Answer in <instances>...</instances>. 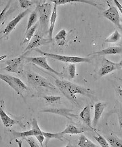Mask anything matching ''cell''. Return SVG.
<instances>
[{
	"label": "cell",
	"mask_w": 122,
	"mask_h": 147,
	"mask_svg": "<svg viewBox=\"0 0 122 147\" xmlns=\"http://www.w3.org/2000/svg\"><path fill=\"white\" fill-rule=\"evenodd\" d=\"M51 1H35L37 4L36 10L37 11L39 18L40 31L43 36L48 35L50 18L52 13V4Z\"/></svg>",
	"instance_id": "obj_2"
},
{
	"label": "cell",
	"mask_w": 122,
	"mask_h": 147,
	"mask_svg": "<svg viewBox=\"0 0 122 147\" xmlns=\"http://www.w3.org/2000/svg\"><path fill=\"white\" fill-rule=\"evenodd\" d=\"M0 117H1V121H2L3 125L5 127H11L16 123V121L13 119L10 118L9 116L7 115L6 113L3 109V100H1V108H0Z\"/></svg>",
	"instance_id": "obj_16"
},
{
	"label": "cell",
	"mask_w": 122,
	"mask_h": 147,
	"mask_svg": "<svg viewBox=\"0 0 122 147\" xmlns=\"http://www.w3.org/2000/svg\"><path fill=\"white\" fill-rule=\"evenodd\" d=\"M67 36V32L65 29H62V30L60 31V32L58 33V34L56 35L54 38V39L57 43L59 44V45H63L65 44V38H66Z\"/></svg>",
	"instance_id": "obj_26"
},
{
	"label": "cell",
	"mask_w": 122,
	"mask_h": 147,
	"mask_svg": "<svg viewBox=\"0 0 122 147\" xmlns=\"http://www.w3.org/2000/svg\"><path fill=\"white\" fill-rule=\"evenodd\" d=\"M117 115H118V119H119V124L120 127L122 129V109L121 108H120V109H119V111L117 113Z\"/></svg>",
	"instance_id": "obj_33"
},
{
	"label": "cell",
	"mask_w": 122,
	"mask_h": 147,
	"mask_svg": "<svg viewBox=\"0 0 122 147\" xmlns=\"http://www.w3.org/2000/svg\"><path fill=\"white\" fill-rule=\"evenodd\" d=\"M35 137L38 140V142H39V144H41V147H43V141H44V139H45V137L43 136V135H38V136H36Z\"/></svg>",
	"instance_id": "obj_34"
},
{
	"label": "cell",
	"mask_w": 122,
	"mask_h": 147,
	"mask_svg": "<svg viewBox=\"0 0 122 147\" xmlns=\"http://www.w3.org/2000/svg\"><path fill=\"white\" fill-rule=\"evenodd\" d=\"M107 107V104L103 103L102 102H98L96 103L94 106V119H93V127H95L97 125L98 121L101 119L102 115H103L104 110Z\"/></svg>",
	"instance_id": "obj_14"
},
{
	"label": "cell",
	"mask_w": 122,
	"mask_h": 147,
	"mask_svg": "<svg viewBox=\"0 0 122 147\" xmlns=\"http://www.w3.org/2000/svg\"><path fill=\"white\" fill-rule=\"evenodd\" d=\"M52 42V40L49 39V38H43L39 34H35L33 37L31 42L28 44V46L25 49V51L32 50V49H36V48L41 47V46L48 45Z\"/></svg>",
	"instance_id": "obj_13"
},
{
	"label": "cell",
	"mask_w": 122,
	"mask_h": 147,
	"mask_svg": "<svg viewBox=\"0 0 122 147\" xmlns=\"http://www.w3.org/2000/svg\"><path fill=\"white\" fill-rule=\"evenodd\" d=\"M35 51L39 53L41 55H43L45 57L52 58L53 59L60 61L65 62V63H90V59L87 57H69V56H63L61 55L53 54V53H49L43 52L40 49H35Z\"/></svg>",
	"instance_id": "obj_5"
},
{
	"label": "cell",
	"mask_w": 122,
	"mask_h": 147,
	"mask_svg": "<svg viewBox=\"0 0 122 147\" xmlns=\"http://www.w3.org/2000/svg\"><path fill=\"white\" fill-rule=\"evenodd\" d=\"M57 4L54 3L53 6V10H52V16L50 18V26H49V30H48V38L50 40H52V34H53L54 25H55L56 18H57Z\"/></svg>",
	"instance_id": "obj_18"
},
{
	"label": "cell",
	"mask_w": 122,
	"mask_h": 147,
	"mask_svg": "<svg viewBox=\"0 0 122 147\" xmlns=\"http://www.w3.org/2000/svg\"><path fill=\"white\" fill-rule=\"evenodd\" d=\"M0 78L6 82L7 84H8L9 86L18 93V95H19L23 98H25V94L27 93L29 89L21 79L17 77L7 74H0Z\"/></svg>",
	"instance_id": "obj_4"
},
{
	"label": "cell",
	"mask_w": 122,
	"mask_h": 147,
	"mask_svg": "<svg viewBox=\"0 0 122 147\" xmlns=\"http://www.w3.org/2000/svg\"><path fill=\"white\" fill-rule=\"evenodd\" d=\"M23 139H21V140L16 139V142L18 144V146L22 147V145H23Z\"/></svg>",
	"instance_id": "obj_36"
},
{
	"label": "cell",
	"mask_w": 122,
	"mask_h": 147,
	"mask_svg": "<svg viewBox=\"0 0 122 147\" xmlns=\"http://www.w3.org/2000/svg\"><path fill=\"white\" fill-rule=\"evenodd\" d=\"M20 5L22 8H27L30 5L35 3V1H29V0H19Z\"/></svg>",
	"instance_id": "obj_31"
},
{
	"label": "cell",
	"mask_w": 122,
	"mask_h": 147,
	"mask_svg": "<svg viewBox=\"0 0 122 147\" xmlns=\"http://www.w3.org/2000/svg\"><path fill=\"white\" fill-rule=\"evenodd\" d=\"M56 87L67 97L68 100L71 102L77 104L76 94H80L84 96L92 97L93 93L90 89L85 88L78 84L72 83V82L64 80L56 79L55 81Z\"/></svg>",
	"instance_id": "obj_1"
},
{
	"label": "cell",
	"mask_w": 122,
	"mask_h": 147,
	"mask_svg": "<svg viewBox=\"0 0 122 147\" xmlns=\"http://www.w3.org/2000/svg\"><path fill=\"white\" fill-rule=\"evenodd\" d=\"M78 145L79 147H98L84 135H81L79 136Z\"/></svg>",
	"instance_id": "obj_20"
},
{
	"label": "cell",
	"mask_w": 122,
	"mask_h": 147,
	"mask_svg": "<svg viewBox=\"0 0 122 147\" xmlns=\"http://www.w3.org/2000/svg\"><path fill=\"white\" fill-rule=\"evenodd\" d=\"M65 147H73V145H71V144H70V143H69V144H67L66 146H65Z\"/></svg>",
	"instance_id": "obj_38"
},
{
	"label": "cell",
	"mask_w": 122,
	"mask_h": 147,
	"mask_svg": "<svg viewBox=\"0 0 122 147\" xmlns=\"http://www.w3.org/2000/svg\"><path fill=\"white\" fill-rule=\"evenodd\" d=\"M27 78L30 85L38 92H50L54 93H58L59 92L58 88L51 83L48 79L37 73L28 71L27 72Z\"/></svg>",
	"instance_id": "obj_3"
},
{
	"label": "cell",
	"mask_w": 122,
	"mask_h": 147,
	"mask_svg": "<svg viewBox=\"0 0 122 147\" xmlns=\"http://www.w3.org/2000/svg\"><path fill=\"white\" fill-rule=\"evenodd\" d=\"M94 138L101 147H110L109 142H107V140L103 136H102L101 135H100L99 134L97 133V136H94Z\"/></svg>",
	"instance_id": "obj_29"
},
{
	"label": "cell",
	"mask_w": 122,
	"mask_h": 147,
	"mask_svg": "<svg viewBox=\"0 0 122 147\" xmlns=\"http://www.w3.org/2000/svg\"><path fill=\"white\" fill-rule=\"evenodd\" d=\"M117 93L119 96L120 97V98H121V100H122V89H120L119 87L117 89Z\"/></svg>",
	"instance_id": "obj_37"
},
{
	"label": "cell",
	"mask_w": 122,
	"mask_h": 147,
	"mask_svg": "<svg viewBox=\"0 0 122 147\" xmlns=\"http://www.w3.org/2000/svg\"><path fill=\"white\" fill-rule=\"evenodd\" d=\"M114 3H115V4L117 5V8L119 9V10L120 11V12H121V14H122V5H121V3H120L119 2V1H116V0H115Z\"/></svg>",
	"instance_id": "obj_35"
},
{
	"label": "cell",
	"mask_w": 122,
	"mask_h": 147,
	"mask_svg": "<svg viewBox=\"0 0 122 147\" xmlns=\"http://www.w3.org/2000/svg\"><path fill=\"white\" fill-rule=\"evenodd\" d=\"M32 129L29 131H26L24 132H18L12 130L11 133L12 134V136L14 137V139L17 138H23L24 139L25 138H28L31 136H36L38 135H43V131H41V129L39 128L38 125L37 121L36 119H33L32 121Z\"/></svg>",
	"instance_id": "obj_7"
},
{
	"label": "cell",
	"mask_w": 122,
	"mask_h": 147,
	"mask_svg": "<svg viewBox=\"0 0 122 147\" xmlns=\"http://www.w3.org/2000/svg\"><path fill=\"white\" fill-rule=\"evenodd\" d=\"M53 3H56L57 5H64L66 4V3H89V4H91L94 6H97L96 4H95L93 1H69V0H59V1H51Z\"/></svg>",
	"instance_id": "obj_28"
},
{
	"label": "cell",
	"mask_w": 122,
	"mask_h": 147,
	"mask_svg": "<svg viewBox=\"0 0 122 147\" xmlns=\"http://www.w3.org/2000/svg\"><path fill=\"white\" fill-rule=\"evenodd\" d=\"M43 136L45 137V143H46V145L48 144L50 140L51 139H57L59 140L63 141V134L62 132H59V133H56V134H52V133H48V132H44L43 131Z\"/></svg>",
	"instance_id": "obj_23"
},
{
	"label": "cell",
	"mask_w": 122,
	"mask_h": 147,
	"mask_svg": "<svg viewBox=\"0 0 122 147\" xmlns=\"http://www.w3.org/2000/svg\"><path fill=\"white\" fill-rule=\"evenodd\" d=\"M39 25V23H36L35 25H33V26L29 29V30L25 32V36L24 38V40H23V44L29 43L31 40V39L33 38V37L34 36V33L35 32V30L37 29V28L38 27V25Z\"/></svg>",
	"instance_id": "obj_22"
},
{
	"label": "cell",
	"mask_w": 122,
	"mask_h": 147,
	"mask_svg": "<svg viewBox=\"0 0 122 147\" xmlns=\"http://www.w3.org/2000/svg\"><path fill=\"white\" fill-rule=\"evenodd\" d=\"M109 5V8L103 12V16L105 18L109 19L110 21H111L117 27H119L122 32V27L121 23H120V16L119 11H118L117 8L116 7L112 6L111 5Z\"/></svg>",
	"instance_id": "obj_10"
},
{
	"label": "cell",
	"mask_w": 122,
	"mask_h": 147,
	"mask_svg": "<svg viewBox=\"0 0 122 147\" xmlns=\"http://www.w3.org/2000/svg\"><path fill=\"white\" fill-rule=\"evenodd\" d=\"M122 53V47H111L107 48L104 50L98 51V52L92 53V55H100V56H103V55H119Z\"/></svg>",
	"instance_id": "obj_17"
},
{
	"label": "cell",
	"mask_w": 122,
	"mask_h": 147,
	"mask_svg": "<svg viewBox=\"0 0 122 147\" xmlns=\"http://www.w3.org/2000/svg\"><path fill=\"white\" fill-rule=\"evenodd\" d=\"M41 113H48L58 115L62 117H65L68 119H77V116L73 114V110L71 109H67V108H45V109L40 110Z\"/></svg>",
	"instance_id": "obj_11"
},
{
	"label": "cell",
	"mask_w": 122,
	"mask_h": 147,
	"mask_svg": "<svg viewBox=\"0 0 122 147\" xmlns=\"http://www.w3.org/2000/svg\"><path fill=\"white\" fill-rule=\"evenodd\" d=\"M122 69L119 63H114L107 59L106 57H103L101 59V66L98 71L99 76H104L112 72L117 69Z\"/></svg>",
	"instance_id": "obj_8"
},
{
	"label": "cell",
	"mask_w": 122,
	"mask_h": 147,
	"mask_svg": "<svg viewBox=\"0 0 122 147\" xmlns=\"http://www.w3.org/2000/svg\"><path fill=\"white\" fill-rule=\"evenodd\" d=\"M25 61V57H24V55L7 61L5 62L6 66L3 68V70L9 71V72L16 73L19 75H22Z\"/></svg>",
	"instance_id": "obj_6"
},
{
	"label": "cell",
	"mask_w": 122,
	"mask_h": 147,
	"mask_svg": "<svg viewBox=\"0 0 122 147\" xmlns=\"http://www.w3.org/2000/svg\"><path fill=\"white\" fill-rule=\"evenodd\" d=\"M121 34L118 32L117 29L115 31L113 34L111 35L109 38H107L106 40H105V42H108V43H115V42H119L120 39H121Z\"/></svg>",
	"instance_id": "obj_27"
},
{
	"label": "cell",
	"mask_w": 122,
	"mask_h": 147,
	"mask_svg": "<svg viewBox=\"0 0 122 147\" xmlns=\"http://www.w3.org/2000/svg\"><path fill=\"white\" fill-rule=\"evenodd\" d=\"M38 17H39V14H38L37 11L36 10V9H35V10L33 11V12L31 14L29 18L28 23H27L26 32L29 30V29L31 28V27L33 26V25H35V23L37 21Z\"/></svg>",
	"instance_id": "obj_24"
},
{
	"label": "cell",
	"mask_w": 122,
	"mask_h": 147,
	"mask_svg": "<svg viewBox=\"0 0 122 147\" xmlns=\"http://www.w3.org/2000/svg\"><path fill=\"white\" fill-rule=\"evenodd\" d=\"M24 139H25V140L28 142V144H29L30 147H41L37 144V142H36L35 140L32 136L25 138Z\"/></svg>",
	"instance_id": "obj_32"
},
{
	"label": "cell",
	"mask_w": 122,
	"mask_h": 147,
	"mask_svg": "<svg viewBox=\"0 0 122 147\" xmlns=\"http://www.w3.org/2000/svg\"><path fill=\"white\" fill-rule=\"evenodd\" d=\"M84 132V129L81 128L77 127L76 126L73 125H69L64 131H62L63 135L65 134H79Z\"/></svg>",
	"instance_id": "obj_21"
},
{
	"label": "cell",
	"mask_w": 122,
	"mask_h": 147,
	"mask_svg": "<svg viewBox=\"0 0 122 147\" xmlns=\"http://www.w3.org/2000/svg\"><path fill=\"white\" fill-rule=\"evenodd\" d=\"M80 118L82 119L85 124L91 130H94V128L92 126V119H91V110L90 106L88 105L81 110L79 114Z\"/></svg>",
	"instance_id": "obj_15"
},
{
	"label": "cell",
	"mask_w": 122,
	"mask_h": 147,
	"mask_svg": "<svg viewBox=\"0 0 122 147\" xmlns=\"http://www.w3.org/2000/svg\"><path fill=\"white\" fill-rule=\"evenodd\" d=\"M75 63H70L68 66V74L70 78H74L75 77Z\"/></svg>",
	"instance_id": "obj_30"
},
{
	"label": "cell",
	"mask_w": 122,
	"mask_h": 147,
	"mask_svg": "<svg viewBox=\"0 0 122 147\" xmlns=\"http://www.w3.org/2000/svg\"><path fill=\"white\" fill-rule=\"evenodd\" d=\"M32 97H42L44 99L45 102L49 104H54V103L59 102L61 100V96H56V95H33Z\"/></svg>",
	"instance_id": "obj_25"
},
{
	"label": "cell",
	"mask_w": 122,
	"mask_h": 147,
	"mask_svg": "<svg viewBox=\"0 0 122 147\" xmlns=\"http://www.w3.org/2000/svg\"><path fill=\"white\" fill-rule=\"evenodd\" d=\"M25 60L28 62L35 64L39 67H41L45 70L52 72L54 74H56L58 76H63V74L58 72L57 71L54 70V69L48 65V62H47V59L45 57H25Z\"/></svg>",
	"instance_id": "obj_9"
},
{
	"label": "cell",
	"mask_w": 122,
	"mask_h": 147,
	"mask_svg": "<svg viewBox=\"0 0 122 147\" xmlns=\"http://www.w3.org/2000/svg\"><path fill=\"white\" fill-rule=\"evenodd\" d=\"M119 65L121 66V68H122V59H121V61H120V62H119Z\"/></svg>",
	"instance_id": "obj_39"
},
{
	"label": "cell",
	"mask_w": 122,
	"mask_h": 147,
	"mask_svg": "<svg viewBox=\"0 0 122 147\" xmlns=\"http://www.w3.org/2000/svg\"><path fill=\"white\" fill-rule=\"evenodd\" d=\"M106 140L112 147H122V140L118 138L117 136L111 134L108 136Z\"/></svg>",
	"instance_id": "obj_19"
},
{
	"label": "cell",
	"mask_w": 122,
	"mask_h": 147,
	"mask_svg": "<svg viewBox=\"0 0 122 147\" xmlns=\"http://www.w3.org/2000/svg\"><path fill=\"white\" fill-rule=\"evenodd\" d=\"M29 12H30L29 9H27V10L23 11V12H21V13L18 14V15L16 16L13 20H12V21H11L10 23L7 25V26L4 29V30L2 31V32H1V34L3 35V37L8 36V35L10 34V33L12 32V31L13 30L14 28H15L16 25H17L18 24L20 23V21H21V20L23 19V18H24L27 14L29 13ZM3 37L1 38H3Z\"/></svg>",
	"instance_id": "obj_12"
}]
</instances>
